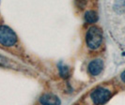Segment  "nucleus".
Returning a JSON list of instances; mask_svg holds the SVG:
<instances>
[{
	"instance_id": "obj_1",
	"label": "nucleus",
	"mask_w": 125,
	"mask_h": 105,
	"mask_svg": "<svg viewBox=\"0 0 125 105\" xmlns=\"http://www.w3.org/2000/svg\"><path fill=\"white\" fill-rule=\"evenodd\" d=\"M114 89L109 86H101L95 87L88 94L87 105H104L114 95Z\"/></svg>"
},
{
	"instance_id": "obj_2",
	"label": "nucleus",
	"mask_w": 125,
	"mask_h": 105,
	"mask_svg": "<svg viewBox=\"0 0 125 105\" xmlns=\"http://www.w3.org/2000/svg\"><path fill=\"white\" fill-rule=\"evenodd\" d=\"M104 41L103 31L98 26L89 27L86 34V43L90 50L99 49Z\"/></svg>"
},
{
	"instance_id": "obj_3",
	"label": "nucleus",
	"mask_w": 125,
	"mask_h": 105,
	"mask_svg": "<svg viewBox=\"0 0 125 105\" xmlns=\"http://www.w3.org/2000/svg\"><path fill=\"white\" fill-rule=\"evenodd\" d=\"M18 38L12 29L6 25H0V44L5 47L15 45Z\"/></svg>"
},
{
	"instance_id": "obj_4",
	"label": "nucleus",
	"mask_w": 125,
	"mask_h": 105,
	"mask_svg": "<svg viewBox=\"0 0 125 105\" xmlns=\"http://www.w3.org/2000/svg\"><path fill=\"white\" fill-rule=\"evenodd\" d=\"M104 61L102 59H94L88 64V73L91 76H98L102 73V71L104 70Z\"/></svg>"
},
{
	"instance_id": "obj_5",
	"label": "nucleus",
	"mask_w": 125,
	"mask_h": 105,
	"mask_svg": "<svg viewBox=\"0 0 125 105\" xmlns=\"http://www.w3.org/2000/svg\"><path fill=\"white\" fill-rule=\"evenodd\" d=\"M40 102L42 105H60L61 101L54 94H44L41 97Z\"/></svg>"
},
{
	"instance_id": "obj_6",
	"label": "nucleus",
	"mask_w": 125,
	"mask_h": 105,
	"mask_svg": "<svg viewBox=\"0 0 125 105\" xmlns=\"http://www.w3.org/2000/svg\"><path fill=\"white\" fill-rule=\"evenodd\" d=\"M85 20L88 24H94L98 21V14L94 10H88L85 14Z\"/></svg>"
},
{
	"instance_id": "obj_7",
	"label": "nucleus",
	"mask_w": 125,
	"mask_h": 105,
	"mask_svg": "<svg viewBox=\"0 0 125 105\" xmlns=\"http://www.w3.org/2000/svg\"><path fill=\"white\" fill-rule=\"evenodd\" d=\"M59 72L62 77H67L69 75V68L67 66H64L62 64L59 65Z\"/></svg>"
},
{
	"instance_id": "obj_8",
	"label": "nucleus",
	"mask_w": 125,
	"mask_h": 105,
	"mask_svg": "<svg viewBox=\"0 0 125 105\" xmlns=\"http://www.w3.org/2000/svg\"><path fill=\"white\" fill-rule=\"evenodd\" d=\"M119 78H120V81H121L123 84H125V70H124V71H122V72L120 73V75H119Z\"/></svg>"
}]
</instances>
